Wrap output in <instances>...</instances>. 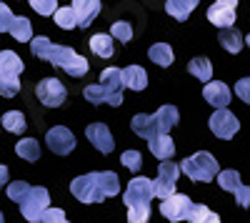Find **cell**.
Instances as JSON below:
<instances>
[{"instance_id": "1", "label": "cell", "mask_w": 250, "mask_h": 223, "mask_svg": "<svg viewBox=\"0 0 250 223\" xmlns=\"http://www.w3.org/2000/svg\"><path fill=\"white\" fill-rule=\"evenodd\" d=\"M118 191H120V180L118 173L113 171L85 173V176H78L70 183V193L80 203H103L105 198L118 196Z\"/></svg>"}, {"instance_id": "2", "label": "cell", "mask_w": 250, "mask_h": 223, "mask_svg": "<svg viewBox=\"0 0 250 223\" xmlns=\"http://www.w3.org/2000/svg\"><path fill=\"white\" fill-rule=\"evenodd\" d=\"M30 50H33V55L35 58H40V60H48V63H53L55 68H62L68 75H73V78H80V75H85L88 70H90V63L83 55H78L73 48H68V45H55V43H50L48 38H35L33 43H30Z\"/></svg>"}, {"instance_id": "3", "label": "cell", "mask_w": 250, "mask_h": 223, "mask_svg": "<svg viewBox=\"0 0 250 223\" xmlns=\"http://www.w3.org/2000/svg\"><path fill=\"white\" fill-rule=\"evenodd\" d=\"M155 198V186L150 178L135 176L125 188V206H128V223H148L150 218V201Z\"/></svg>"}, {"instance_id": "4", "label": "cell", "mask_w": 250, "mask_h": 223, "mask_svg": "<svg viewBox=\"0 0 250 223\" xmlns=\"http://www.w3.org/2000/svg\"><path fill=\"white\" fill-rule=\"evenodd\" d=\"M20 73H23V60L13 50L0 53V93L13 98L20 90Z\"/></svg>"}, {"instance_id": "5", "label": "cell", "mask_w": 250, "mask_h": 223, "mask_svg": "<svg viewBox=\"0 0 250 223\" xmlns=\"http://www.w3.org/2000/svg\"><path fill=\"white\" fill-rule=\"evenodd\" d=\"M180 168H183V173H185L188 178L198 180V183H208V180H213V178L220 176L218 160L208 153V151H200V153H195V156H190V158H185L183 163H180Z\"/></svg>"}, {"instance_id": "6", "label": "cell", "mask_w": 250, "mask_h": 223, "mask_svg": "<svg viewBox=\"0 0 250 223\" xmlns=\"http://www.w3.org/2000/svg\"><path fill=\"white\" fill-rule=\"evenodd\" d=\"M0 30L3 33H10L15 40H20V43H33V25H30V20L28 18H20V15H13L10 8L3 3L0 5Z\"/></svg>"}, {"instance_id": "7", "label": "cell", "mask_w": 250, "mask_h": 223, "mask_svg": "<svg viewBox=\"0 0 250 223\" xmlns=\"http://www.w3.org/2000/svg\"><path fill=\"white\" fill-rule=\"evenodd\" d=\"M180 166L173 163V160H163L158 166V178L153 180L155 186V198L160 201H168L175 196V183H178V176H180Z\"/></svg>"}, {"instance_id": "8", "label": "cell", "mask_w": 250, "mask_h": 223, "mask_svg": "<svg viewBox=\"0 0 250 223\" xmlns=\"http://www.w3.org/2000/svg\"><path fill=\"white\" fill-rule=\"evenodd\" d=\"M20 211H23V216L30 221V223H40L45 218V213L50 211V193L45 188H38L33 186L30 196L20 203Z\"/></svg>"}, {"instance_id": "9", "label": "cell", "mask_w": 250, "mask_h": 223, "mask_svg": "<svg viewBox=\"0 0 250 223\" xmlns=\"http://www.w3.org/2000/svg\"><path fill=\"white\" fill-rule=\"evenodd\" d=\"M38 98H40V103L48 106V108H58L65 103V98H68V90L65 86L60 83L58 78H45V80H40L38 88H35Z\"/></svg>"}, {"instance_id": "10", "label": "cell", "mask_w": 250, "mask_h": 223, "mask_svg": "<svg viewBox=\"0 0 250 223\" xmlns=\"http://www.w3.org/2000/svg\"><path fill=\"white\" fill-rule=\"evenodd\" d=\"M235 8H238L235 0H218V3L208 8V20L213 25H218L220 30H228L235 23Z\"/></svg>"}, {"instance_id": "11", "label": "cell", "mask_w": 250, "mask_h": 223, "mask_svg": "<svg viewBox=\"0 0 250 223\" xmlns=\"http://www.w3.org/2000/svg\"><path fill=\"white\" fill-rule=\"evenodd\" d=\"M190 208H193V201L188 196H183V193H175L173 198H168V201H163V203H160V213L168 221H173V223L188 221Z\"/></svg>"}, {"instance_id": "12", "label": "cell", "mask_w": 250, "mask_h": 223, "mask_svg": "<svg viewBox=\"0 0 250 223\" xmlns=\"http://www.w3.org/2000/svg\"><path fill=\"white\" fill-rule=\"evenodd\" d=\"M45 143L55 156H68L75 148V135L65 126H55L45 133Z\"/></svg>"}, {"instance_id": "13", "label": "cell", "mask_w": 250, "mask_h": 223, "mask_svg": "<svg viewBox=\"0 0 250 223\" xmlns=\"http://www.w3.org/2000/svg\"><path fill=\"white\" fill-rule=\"evenodd\" d=\"M238 128H240L238 118L228 111V108L215 111V113L210 115V131H213V135H218V138H223V140L233 138V135L238 133Z\"/></svg>"}, {"instance_id": "14", "label": "cell", "mask_w": 250, "mask_h": 223, "mask_svg": "<svg viewBox=\"0 0 250 223\" xmlns=\"http://www.w3.org/2000/svg\"><path fill=\"white\" fill-rule=\"evenodd\" d=\"M85 135H88V140H90V143H93L100 153H113L115 140H113V135H110L108 126H103V123H93V126H88V128H85Z\"/></svg>"}, {"instance_id": "15", "label": "cell", "mask_w": 250, "mask_h": 223, "mask_svg": "<svg viewBox=\"0 0 250 223\" xmlns=\"http://www.w3.org/2000/svg\"><path fill=\"white\" fill-rule=\"evenodd\" d=\"M85 100H90L93 106H120L123 95L113 93L110 88H105L103 83H98V86H88L85 88Z\"/></svg>"}, {"instance_id": "16", "label": "cell", "mask_w": 250, "mask_h": 223, "mask_svg": "<svg viewBox=\"0 0 250 223\" xmlns=\"http://www.w3.org/2000/svg\"><path fill=\"white\" fill-rule=\"evenodd\" d=\"M130 126H133L135 135L145 138L148 143H150L153 138L163 135V133H160V126H158V120H155V115H148V113H138V115L130 120Z\"/></svg>"}, {"instance_id": "17", "label": "cell", "mask_w": 250, "mask_h": 223, "mask_svg": "<svg viewBox=\"0 0 250 223\" xmlns=\"http://www.w3.org/2000/svg\"><path fill=\"white\" fill-rule=\"evenodd\" d=\"M203 98L210 106H215L218 111H223L228 103H230V90H228V86L220 83V80H210V83L203 88Z\"/></svg>"}, {"instance_id": "18", "label": "cell", "mask_w": 250, "mask_h": 223, "mask_svg": "<svg viewBox=\"0 0 250 223\" xmlns=\"http://www.w3.org/2000/svg\"><path fill=\"white\" fill-rule=\"evenodd\" d=\"M73 10L78 15V28H88L100 13V3L98 0H75Z\"/></svg>"}, {"instance_id": "19", "label": "cell", "mask_w": 250, "mask_h": 223, "mask_svg": "<svg viewBox=\"0 0 250 223\" xmlns=\"http://www.w3.org/2000/svg\"><path fill=\"white\" fill-rule=\"evenodd\" d=\"M155 120H158V126H160V133L163 135H168V131L173 128V126H178V120H180V115H178V108L175 106H160L155 113Z\"/></svg>"}, {"instance_id": "20", "label": "cell", "mask_w": 250, "mask_h": 223, "mask_svg": "<svg viewBox=\"0 0 250 223\" xmlns=\"http://www.w3.org/2000/svg\"><path fill=\"white\" fill-rule=\"evenodd\" d=\"M123 83L130 90H143L145 86H148V73H145V68H140V66H128L123 70Z\"/></svg>"}, {"instance_id": "21", "label": "cell", "mask_w": 250, "mask_h": 223, "mask_svg": "<svg viewBox=\"0 0 250 223\" xmlns=\"http://www.w3.org/2000/svg\"><path fill=\"white\" fill-rule=\"evenodd\" d=\"M150 153L160 160H170L173 158V153H175V143H173V138L170 135H158V138H153L150 140Z\"/></svg>"}, {"instance_id": "22", "label": "cell", "mask_w": 250, "mask_h": 223, "mask_svg": "<svg viewBox=\"0 0 250 223\" xmlns=\"http://www.w3.org/2000/svg\"><path fill=\"white\" fill-rule=\"evenodd\" d=\"M148 55H150L153 63H155V66H160V68L173 66V60H175V53H173V48H170L168 43H155V45H150Z\"/></svg>"}, {"instance_id": "23", "label": "cell", "mask_w": 250, "mask_h": 223, "mask_svg": "<svg viewBox=\"0 0 250 223\" xmlns=\"http://www.w3.org/2000/svg\"><path fill=\"white\" fill-rule=\"evenodd\" d=\"M195 5H198V0H168V3H165V10L183 23V20L195 10Z\"/></svg>"}, {"instance_id": "24", "label": "cell", "mask_w": 250, "mask_h": 223, "mask_svg": "<svg viewBox=\"0 0 250 223\" xmlns=\"http://www.w3.org/2000/svg\"><path fill=\"white\" fill-rule=\"evenodd\" d=\"M188 70H190V75H195L198 80H203V83L208 86L213 78V66L208 58H193L190 63H188Z\"/></svg>"}, {"instance_id": "25", "label": "cell", "mask_w": 250, "mask_h": 223, "mask_svg": "<svg viewBox=\"0 0 250 223\" xmlns=\"http://www.w3.org/2000/svg\"><path fill=\"white\" fill-rule=\"evenodd\" d=\"M218 40H220V45H223L228 53H240V48H243V35H240V30H235V28L220 30Z\"/></svg>"}, {"instance_id": "26", "label": "cell", "mask_w": 250, "mask_h": 223, "mask_svg": "<svg viewBox=\"0 0 250 223\" xmlns=\"http://www.w3.org/2000/svg\"><path fill=\"white\" fill-rule=\"evenodd\" d=\"M90 48H93V53L100 55V58H110V55L115 53V48H113V35H105V33L93 35V38H90Z\"/></svg>"}, {"instance_id": "27", "label": "cell", "mask_w": 250, "mask_h": 223, "mask_svg": "<svg viewBox=\"0 0 250 223\" xmlns=\"http://www.w3.org/2000/svg\"><path fill=\"white\" fill-rule=\"evenodd\" d=\"M100 83L105 86V88H110L113 93H120L123 90V70H118V68H105L100 73Z\"/></svg>"}, {"instance_id": "28", "label": "cell", "mask_w": 250, "mask_h": 223, "mask_svg": "<svg viewBox=\"0 0 250 223\" xmlns=\"http://www.w3.org/2000/svg\"><path fill=\"white\" fill-rule=\"evenodd\" d=\"M3 126H5V131H10V133H25V128H28L25 115L20 113V111H8V113L3 115Z\"/></svg>"}, {"instance_id": "29", "label": "cell", "mask_w": 250, "mask_h": 223, "mask_svg": "<svg viewBox=\"0 0 250 223\" xmlns=\"http://www.w3.org/2000/svg\"><path fill=\"white\" fill-rule=\"evenodd\" d=\"M15 153H18L20 158H25V160H38V158H40V146H38L35 138H23V140L15 146Z\"/></svg>"}, {"instance_id": "30", "label": "cell", "mask_w": 250, "mask_h": 223, "mask_svg": "<svg viewBox=\"0 0 250 223\" xmlns=\"http://www.w3.org/2000/svg\"><path fill=\"white\" fill-rule=\"evenodd\" d=\"M55 25H60L62 30H70V28H78V15H75V10H73V5L70 8H60L55 15Z\"/></svg>"}, {"instance_id": "31", "label": "cell", "mask_w": 250, "mask_h": 223, "mask_svg": "<svg viewBox=\"0 0 250 223\" xmlns=\"http://www.w3.org/2000/svg\"><path fill=\"white\" fill-rule=\"evenodd\" d=\"M218 186H220L223 191L238 193V188L243 186V183H240V176H238V171H220V176H218Z\"/></svg>"}, {"instance_id": "32", "label": "cell", "mask_w": 250, "mask_h": 223, "mask_svg": "<svg viewBox=\"0 0 250 223\" xmlns=\"http://www.w3.org/2000/svg\"><path fill=\"white\" fill-rule=\"evenodd\" d=\"M30 191H33L30 183H25V180H15V183L8 186V198L15 201V203H23V201L30 196Z\"/></svg>"}, {"instance_id": "33", "label": "cell", "mask_w": 250, "mask_h": 223, "mask_svg": "<svg viewBox=\"0 0 250 223\" xmlns=\"http://www.w3.org/2000/svg\"><path fill=\"white\" fill-rule=\"evenodd\" d=\"M120 163L128 168V171H133V173H138L140 171V166H143V156L138 153V151H125L123 156H120Z\"/></svg>"}, {"instance_id": "34", "label": "cell", "mask_w": 250, "mask_h": 223, "mask_svg": "<svg viewBox=\"0 0 250 223\" xmlns=\"http://www.w3.org/2000/svg\"><path fill=\"white\" fill-rule=\"evenodd\" d=\"M110 35L118 38L120 43H128V40L133 38V28H130V23H125V20H118V23H113V28H110Z\"/></svg>"}, {"instance_id": "35", "label": "cell", "mask_w": 250, "mask_h": 223, "mask_svg": "<svg viewBox=\"0 0 250 223\" xmlns=\"http://www.w3.org/2000/svg\"><path fill=\"white\" fill-rule=\"evenodd\" d=\"M30 8L38 13V15H55L60 8L55 0H30Z\"/></svg>"}, {"instance_id": "36", "label": "cell", "mask_w": 250, "mask_h": 223, "mask_svg": "<svg viewBox=\"0 0 250 223\" xmlns=\"http://www.w3.org/2000/svg\"><path fill=\"white\" fill-rule=\"evenodd\" d=\"M208 216H210V208H208L205 203H193L190 213H188V221L190 223H203Z\"/></svg>"}, {"instance_id": "37", "label": "cell", "mask_w": 250, "mask_h": 223, "mask_svg": "<svg viewBox=\"0 0 250 223\" xmlns=\"http://www.w3.org/2000/svg\"><path fill=\"white\" fill-rule=\"evenodd\" d=\"M235 93L243 103H250V78H240L235 83Z\"/></svg>"}, {"instance_id": "38", "label": "cell", "mask_w": 250, "mask_h": 223, "mask_svg": "<svg viewBox=\"0 0 250 223\" xmlns=\"http://www.w3.org/2000/svg\"><path fill=\"white\" fill-rule=\"evenodd\" d=\"M43 223H68V218H65V213H62L60 208H50V211L45 213Z\"/></svg>"}, {"instance_id": "39", "label": "cell", "mask_w": 250, "mask_h": 223, "mask_svg": "<svg viewBox=\"0 0 250 223\" xmlns=\"http://www.w3.org/2000/svg\"><path fill=\"white\" fill-rule=\"evenodd\" d=\"M235 201H238V206L248 208L250 206V186H240L238 193H235Z\"/></svg>"}, {"instance_id": "40", "label": "cell", "mask_w": 250, "mask_h": 223, "mask_svg": "<svg viewBox=\"0 0 250 223\" xmlns=\"http://www.w3.org/2000/svg\"><path fill=\"white\" fill-rule=\"evenodd\" d=\"M203 223H220V216H218V213H213V211H210V216H208V218H205V221H203Z\"/></svg>"}, {"instance_id": "41", "label": "cell", "mask_w": 250, "mask_h": 223, "mask_svg": "<svg viewBox=\"0 0 250 223\" xmlns=\"http://www.w3.org/2000/svg\"><path fill=\"white\" fill-rule=\"evenodd\" d=\"M245 45H248V48H250V33H248V35H245Z\"/></svg>"}]
</instances>
